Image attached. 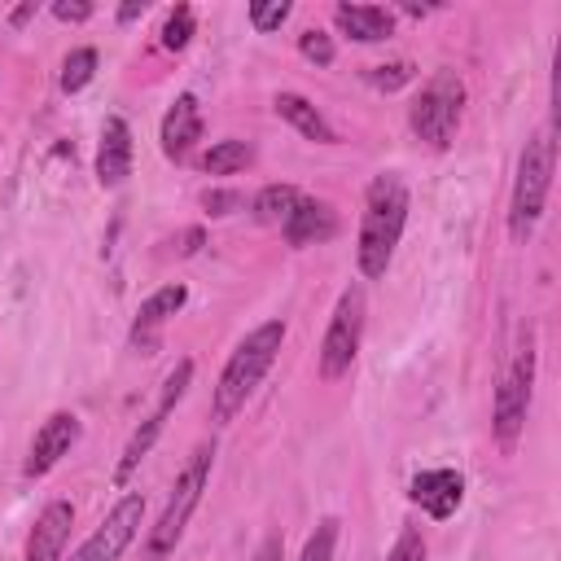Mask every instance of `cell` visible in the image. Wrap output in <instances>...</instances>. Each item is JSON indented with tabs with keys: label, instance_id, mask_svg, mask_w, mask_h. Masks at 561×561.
I'll use <instances>...</instances> for the list:
<instances>
[{
	"label": "cell",
	"instance_id": "1",
	"mask_svg": "<svg viewBox=\"0 0 561 561\" xmlns=\"http://www.w3.org/2000/svg\"><path fill=\"white\" fill-rule=\"evenodd\" d=\"M408 206H412L408 184L394 171H381L368 180L364 215H359V245H355V263L364 280H381L390 272V259L408 228Z\"/></svg>",
	"mask_w": 561,
	"mask_h": 561
},
{
	"label": "cell",
	"instance_id": "2",
	"mask_svg": "<svg viewBox=\"0 0 561 561\" xmlns=\"http://www.w3.org/2000/svg\"><path fill=\"white\" fill-rule=\"evenodd\" d=\"M280 342H285V320H263V324H254V329L232 346V355L224 359L219 381H215V390H210V416H215L219 425H228V421L245 408V399L259 390V381L267 377V368H272L276 355H280Z\"/></svg>",
	"mask_w": 561,
	"mask_h": 561
},
{
	"label": "cell",
	"instance_id": "3",
	"mask_svg": "<svg viewBox=\"0 0 561 561\" xmlns=\"http://www.w3.org/2000/svg\"><path fill=\"white\" fill-rule=\"evenodd\" d=\"M552 171H557V127L543 123L539 131L526 136L522 153H517V171H513V193H508V237L517 245L530 241L535 224L543 219L548 206V188H552Z\"/></svg>",
	"mask_w": 561,
	"mask_h": 561
},
{
	"label": "cell",
	"instance_id": "4",
	"mask_svg": "<svg viewBox=\"0 0 561 561\" xmlns=\"http://www.w3.org/2000/svg\"><path fill=\"white\" fill-rule=\"evenodd\" d=\"M210 469H215V438L210 443H197L193 456L184 460V469L175 473L171 495H167L158 522L145 535L140 561H167L180 548V539H184V530H188V522H193V513H197V504H202V495L210 486Z\"/></svg>",
	"mask_w": 561,
	"mask_h": 561
},
{
	"label": "cell",
	"instance_id": "5",
	"mask_svg": "<svg viewBox=\"0 0 561 561\" xmlns=\"http://www.w3.org/2000/svg\"><path fill=\"white\" fill-rule=\"evenodd\" d=\"M535 333L526 329L517 351L508 355L500 381H495V394H491V438L500 443V451H513L522 430H526V416H530V394H535Z\"/></svg>",
	"mask_w": 561,
	"mask_h": 561
},
{
	"label": "cell",
	"instance_id": "6",
	"mask_svg": "<svg viewBox=\"0 0 561 561\" xmlns=\"http://www.w3.org/2000/svg\"><path fill=\"white\" fill-rule=\"evenodd\" d=\"M460 114H465V79L451 70V66H438L421 92L412 96L408 105V127L416 140H425L430 149H451L456 140V127H460Z\"/></svg>",
	"mask_w": 561,
	"mask_h": 561
},
{
	"label": "cell",
	"instance_id": "7",
	"mask_svg": "<svg viewBox=\"0 0 561 561\" xmlns=\"http://www.w3.org/2000/svg\"><path fill=\"white\" fill-rule=\"evenodd\" d=\"M364 289L359 285H346L333 302V316L324 324V337H320V351H316V373L320 381H337L355 368V355L364 346Z\"/></svg>",
	"mask_w": 561,
	"mask_h": 561
},
{
	"label": "cell",
	"instance_id": "8",
	"mask_svg": "<svg viewBox=\"0 0 561 561\" xmlns=\"http://www.w3.org/2000/svg\"><path fill=\"white\" fill-rule=\"evenodd\" d=\"M188 381H193V359H180L167 377H162V390H158V403H153V412L131 430V438L123 443V456H118V465H114V486H127V478L140 469V460L153 451V443L162 438V430H167V416L175 412V403L188 394Z\"/></svg>",
	"mask_w": 561,
	"mask_h": 561
},
{
	"label": "cell",
	"instance_id": "9",
	"mask_svg": "<svg viewBox=\"0 0 561 561\" xmlns=\"http://www.w3.org/2000/svg\"><path fill=\"white\" fill-rule=\"evenodd\" d=\"M145 522V495L140 491H123L118 504L101 517V526L70 552V561H123V552L136 543Z\"/></svg>",
	"mask_w": 561,
	"mask_h": 561
},
{
	"label": "cell",
	"instance_id": "10",
	"mask_svg": "<svg viewBox=\"0 0 561 561\" xmlns=\"http://www.w3.org/2000/svg\"><path fill=\"white\" fill-rule=\"evenodd\" d=\"M79 434H83V421H79L75 412H66V408L48 412V416L39 421L31 447H26L22 478H44V473H53V469L61 465V456H70V447L79 443Z\"/></svg>",
	"mask_w": 561,
	"mask_h": 561
},
{
	"label": "cell",
	"instance_id": "11",
	"mask_svg": "<svg viewBox=\"0 0 561 561\" xmlns=\"http://www.w3.org/2000/svg\"><path fill=\"white\" fill-rule=\"evenodd\" d=\"M184 302H188V285H184V280H171V285L153 289V294L136 307V320H131V333H127L131 351L153 355V351L162 346V324H167L171 316H180Z\"/></svg>",
	"mask_w": 561,
	"mask_h": 561
},
{
	"label": "cell",
	"instance_id": "12",
	"mask_svg": "<svg viewBox=\"0 0 561 561\" xmlns=\"http://www.w3.org/2000/svg\"><path fill=\"white\" fill-rule=\"evenodd\" d=\"M408 500H412L425 517L447 522V517L465 504V473H460V469H447V465L421 469V473H412V482H408Z\"/></svg>",
	"mask_w": 561,
	"mask_h": 561
},
{
	"label": "cell",
	"instance_id": "13",
	"mask_svg": "<svg viewBox=\"0 0 561 561\" xmlns=\"http://www.w3.org/2000/svg\"><path fill=\"white\" fill-rule=\"evenodd\" d=\"M70 526H75V504L70 500H48L26 535V548H22V561H61L66 552V539H70Z\"/></svg>",
	"mask_w": 561,
	"mask_h": 561
},
{
	"label": "cell",
	"instance_id": "14",
	"mask_svg": "<svg viewBox=\"0 0 561 561\" xmlns=\"http://www.w3.org/2000/svg\"><path fill=\"white\" fill-rule=\"evenodd\" d=\"M202 140V105L193 92H180L167 114H162V127H158V145L171 162H184L193 153V145Z\"/></svg>",
	"mask_w": 561,
	"mask_h": 561
},
{
	"label": "cell",
	"instance_id": "15",
	"mask_svg": "<svg viewBox=\"0 0 561 561\" xmlns=\"http://www.w3.org/2000/svg\"><path fill=\"white\" fill-rule=\"evenodd\" d=\"M337 228H342V219H337V210L329 206V202H320V197H298V206L289 210V219L280 224V232H285V241L294 245V250H302V245H324V241H333L337 237Z\"/></svg>",
	"mask_w": 561,
	"mask_h": 561
},
{
	"label": "cell",
	"instance_id": "16",
	"mask_svg": "<svg viewBox=\"0 0 561 561\" xmlns=\"http://www.w3.org/2000/svg\"><path fill=\"white\" fill-rule=\"evenodd\" d=\"M127 175H131V127L123 114H110L101 123V140H96V184L118 188Z\"/></svg>",
	"mask_w": 561,
	"mask_h": 561
},
{
	"label": "cell",
	"instance_id": "17",
	"mask_svg": "<svg viewBox=\"0 0 561 561\" xmlns=\"http://www.w3.org/2000/svg\"><path fill=\"white\" fill-rule=\"evenodd\" d=\"M333 26L355 44H381L394 35V13L386 4H333Z\"/></svg>",
	"mask_w": 561,
	"mask_h": 561
},
{
	"label": "cell",
	"instance_id": "18",
	"mask_svg": "<svg viewBox=\"0 0 561 561\" xmlns=\"http://www.w3.org/2000/svg\"><path fill=\"white\" fill-rule=\"evenodd\" d=\"M272 110H276V118H285L298 136H307V140H316V145H337L333 123H329V118L320 114V105H316V101H307L302 92H276Z\"/></svg>",
	"mask_w": 561,
	"mask_h": 561
},
{
	"label": "cell",
	"instance_id": "19",
	"mask_svg": "<svg viewBox=\"0 0 561 561\" xmlns=\"http://www.w3.org/2000/svg\"><path fill=\"white\" fill-rule=\"evenodd\" d=\"M298 197H302V188L298 184H263L254 197H250V215H254V224H285L289 219V210L298 206Z\"/></svg>",
	"mask_w": 561,
	"mask_h": 561
},
{
	"label": "cell",
	"instance_id": "20",
	"mask_svg": "<svg viewBox=\"0 0 561 561\" xmlns=\"http://www.w3.org/2000/svg\"><path fill=\"white\" fill-rule=\"evenodd\" d=\"M250 162H254V145H250V140H237V136L215 140V145L202 153V171H206V175H237V171H245Z\"/></svg>",
	"mask_w": 561,
	"mask_h": 561
},
{
	"label": "cell",
	"instance_id": "21",
	"mask_svg": "<svg viewBox=\"0 0 561 561\" xmlns=\"http://www.w3.org/2000/svg\"><path fill=\"white\" fill-rule=\"evenodd\" d=\"M96 61H101L96 48H88V44L83 48H70L66 61H61V79H57L61 92H83L92 83V75H96Z\"/></svg>",
	"mask_w": 561,
	"mask_h": 561
},
{
	"label": "cell",
	"instance_id": "22",
	"mask_svg": "<svg viewBox=\"0 0 561 561\" xmlns=\"http://www.w3.org/2000/svg\"><path fill=\"white\" fill-rule=\"evenodd\" d=\"M193 35H197V13H193V4H175V9H167V22H162V48H167V53H184Z\"/></svg>",
	"mask_w": 561,
	"mask_h": 561
},
{
	"label": "cell",
	"instance_id": "23",
	"mask_svg": "<svg viewBox=\"0 0 561 561\" xmlns=\"http://www.w3.org/2000/svg\"><path fill=\"white\" fill-rule=\"evenodd\" d=\"M337 535H342V522H337V517H320L316 530L302 539L298 561H333V552H337Z\"/></svg>",
	"mask_w": 561,
	"mask_h": 561
},
{
	"label": "cell",
	"instance_id": "24",
	"mask_svg": "<svg viewBox=\"0 0 561 561\" xmlns=\"http://www.w3.org/2000/svg\"><path fill=\"white\" fill-rule=\"evenodd\" d=\"M364 79H368L377 92H399V88H408V83L416 79V66H412V61H381V66H368Z\"/></svg>",
	"mask_w": 561,
	"mask_h": 561
},
{
	"label": "cell",
	"instance_id": "25",
	"mask_svg": "<svg viewBox=\"0 0 561 561\" xmlns=\"http://www.w3.org/2000/svg\"><path fill=\"white\" fill-rule=\"evenodd\" d=\"M289 13H294V4H289V0H254V4L245 9L250 26H254L259 35H272V31H280Z\"/></svg>",
	"mask_w": 561,
	"mask_h": 561
},
{
	"label": "cell",
	"instance_id": "26",
	"mask_svg": "<svg viewBox=\"0 0 561 561\" xmlns=\"http://www.w3.org/2000/svg\"><path fill=\"white\" fill-rule=\"evenodd\" d=\"M298 53H302L307 61H316V66H333V57H337L333 35H329V31H320V26H307V31L298 35Z\"/></svg>",
	"mask_w": 561,
	"mask_h": 561
},
{
	"label": "cell",
	"instance_id": "27",
	"mask_svg": "<svg viewBox=\"0 0 561 561\" xmlns=\"http://www.w3.org/2000/svg\"><path fill=\"white\" fill-rule=\"evenodd\" d=\"M386 561H425V535L416 526H403L386 552Z\"/></svg>",
	"mask_w": 561,
	"mask_h": 561
},
{
	"label": "cell",
	"instance_id": "28",
	"mask_svg": "<svg viewBox=\"0 0 561 561\" xmlns=\"http://www.w3.org/2000/svg\"><path fill=\"white\" fill-rule=\"evenodd\" d=\"M202 206H206V215H232V210H241L245 206V197L237 193V188H206L202 193Z\"/></svg>",
	"mask_w": 561,
	"mask_h": 561
},
{
	"label": "cell",
	"instance_id": "29",
	"mask_svg": "<svg viewBox=\"0 0 561 561\" xmlns=\"http://www.w3.org/2000/svg\"><path fill=\"white\" fill-rule=\"evenodd\" d=\"M167 245H171V254H180V259H188V254H197V250L206 245V228H202V224H193V228H184V232H175V237H171Z\"/></svg>",
	"mask_w": 561,
	"mask_h": 561
},
{
	"label": "cell",
	"instance_id": "30",
	"mask_svg": "<svg viewBox=\"0 0 561 561\" xmlns=\"http://www.w3.org/2000/svg\"><path fill=\"white\" fill-rule=\"evenodd\" d=\"M53 18L57 22H88L92 18V4L88 0H53Z\"/></svg>",
	"mask_w": 561,
	"mask_h": 561
},
{
	"label": "cell",
	"instance_id": "31",
	"mask_svg": "<svg viewBox=\"0 0 561 561\" xmlns=\"http://www.w3.org/2000/svg\"><path fill=\"white\" fill-rule=\"evenodd\" d=\"M280 557H285V539H280V535H267L250 561H280Z\"/></svg>",
	"mask_w": 561,
	"mask_h": 561
},
{
	"label": "cell",
	"instance_id": "32",
	"mask_svg": "<svg viewBox=\"0 0 561 561\" xmlns=\"http://www.w3.org/2000/svg\"><path fill=\"white\" fill-rule=\"evenodd\" d=\"M39 13V4L35 0H26V4H18V9H9V26H26L31 18Z\"/></svg>",
	"mask_w": 561,
	"mask_h": 561
},
{
	"label": "cell",
	"instance_id": "33",
	"mask_svg": "<svg viewBox=\"0 0 561 561\" xmlns=\"http://www.w3.org/2000/svg\"><path fill=\"white\" fill-rule=\"evenodd\" d=\"M145 9H149L145 0H127V4H118V22H136Z\"/></svg>",
	"mask_w": 561,
	"mask_h": 561
}]
</instances>
